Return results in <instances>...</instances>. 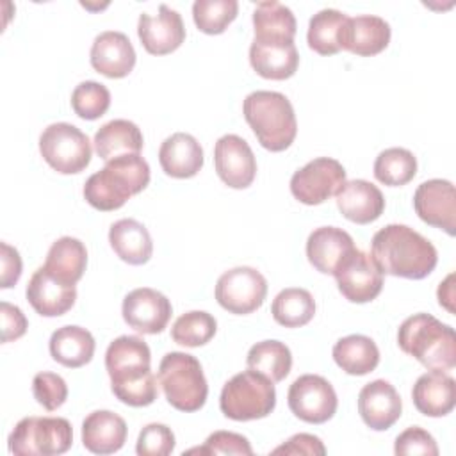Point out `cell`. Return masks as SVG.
Segmentation results:
<instances>
[{
	"label": "cell",
	"mask_w": 456,
	"mask_h": 456,
	"mask_svg": "<svg viewBox=\"0 0 456 456\" xmlns=\"http://www.w3.org/2000/svg\"><path fill=\"white\" fill-rule=\"evenodd\" d=\"M150 363L151 353L141 337L121 335L109 344L105 369L110 378L112 394L121 403L141 408L157 399V376L151 372Z\"/></svg>",
	"instance_id": "obj_1"
},
{
	"label": "cell",
	"mask_w": 456,
	"mask_h": 456,
	"mask_svg": "<svg viewBox=\"0 0 456 456\" xmlns=\"http://www.w3.org/2000/svg\"><path fill=\"white\" fill-rule=\"evenodd\" d=\"M370 256L383 274L422 280L438 264L436 248L406 224H387L370 242Z\"/></svg>",
	"instance_id": "obj_2"
},
{
	"label": "cell",
	"mask_w": 456,
	"mask_h": 456,
	"mask_svg": "<svg viewBox=\"0 0 456 456\" xmlns=\"http://www.w3.org/2000/svg\"><path fill=\"white\" fill-rule=\"evenodd\" d=\"M150 183V166L139 155H121L93 173L84 185L86 201L102 212L121 208L128 198Z\"/></svg>",
	"instance_id": "obj_3"
},
{
	"label": "cell",
	"mask_w": 456,
	"mask_h": 456,
	"mask_svg": "<svg viewBox=\"0 0 456 456\" xmlns=\"http://www.w3.org/2000/svg\"><path fill=\"white\" fill-rule=\"evenodd\" d=\"M397 344L403 353L429 370L447 372L456 367L454 330L431 314H413L404 319L397 331Z\"/></svg>",
	"instance_id": "obj_4"
},
{
	"label": "cell",
	"mask_w": 456,
	"mask_h": 456,
	"mask_svg": "<svg viewBox=\"0 0 456 456\" xmlns=\"http://www.w3.org/2000/svg\"><path fill=\"white\" fill-rule=\"evenodd\" d=\"M242 112L258 142L269 151L287 150L297 134L290 100L278 91H253L242 103Z\"/></svg>",
	"instance_id": "obj_5"
},
{
	"label": "cell",
	"mask_w": 456,
	"mask_h": 456,
	"mask_svg": "<svg viewBox=\"0 0 456 456\" xmlns=\"http://www.w3.org/2000/svg\"><path fill=\"white\" fill-rule=\"evenodd\" d=\"M157 379L173 408L187 413L203 408L208 385L196 356L182 351L166 353L160 360Z\"/></svg>",
	"instance_id": "obj_6"
},
{
	"label": "cell",
	"mask_w": 456,
	"mask_h": 456,
	"mask_svg": "<svg viewBox=\"0 0 456 456\" xmlns=\"http://www.w3.org/2000/svg\"><path fill=\"white\" fill-rule=\"evenodd\" d=\"M276 406L274 383L256 372L242 370L228 379L219 395V408L232 420H255L267 417Z\"/></svg>",
	"instance_id": "obj_7"
},
{
	"label": "cell",
	"mask_w": 456,
	"mask_h": 456,
	"mask_svg": "<svg viewBox=\"0 0 456 456\" xmlns=\"http://www.w3.org/2000/svg\"><path fill=\"white\" fill-rule=\"evenodd\" d=\"M73 444V429L64 417H25L9 435V451L18 456L64 454Z\"/></svg>",
	"instance_id": "obj_8"
},
{
	"label": "cell",
	"mask_w": 456,
	"mask_h": 456,
	"mask_svg": "<svg viewBox=\"0 0 456 456\" xmlns=\"http://www.w3.org/2000/svg\"><path fill=\"white\" fill-rule=\"evenodd\" d=\"M39 151L45 162L61 175L84 171L93 155L89 137L71 123H52L39 135Z\"/></svg>",
	"instance_id": "obj_9"
},
{
	"label": "cell",
	"mask_w": 456,
	"mask_h": 456,
	"mask_svg": "<svg viewBox=\"0 0 456 456\" xmlns=\"http://www.w3.org/2000/svg\"><path fill=\"white\" fill-rule=\"evenodd\" d=\"M267 296V280L253 267L224 271L216 283V299L230 314L246 315L258 310Z\"/></svg>",
	"instance_id": "obj_10"
},
{
	"label": "cell",
	"mask_w": 456,
	"mask_h": 456,
	"mask_svg": "<svg viewBox=\"0 0 456 456\" xmlns=\"http://www.w3.org/2000/svg\"><path fill=\"white\" fill-rule=\"evenodd\" d=\"M287 403L290 411L308 424L328 422L338 406L335 388L319 374H303L296 378L289 388Z\"/></svg>",
	"instance_id": "obj_11"
},
{
	"label": "cell",
	"mask_w": 456,
	"mask_h": 456,
	"mask_svg": "<svg viewBox=\"0 0 456 456\" xmlns=\"http://www.w3.org/2000/svg\"><path fill=\"white\" fill-rule=\"evenodd\" d=\"M346 182L344 166L330 157H317L290 178L292 196L305 205H321Z\"/></svg>",
	"instance_id": "obj_12"
},
{
	"label": "cell",
	"mask_w": 456,
	"mask_h": 456,
	"mask_svg": "<svg viewBox=\"0 0 456 456\" xmlns=\"http://www.w3.org/2000/svg\"><path fill=\"white\" fill-rule=\"evenodd\" d=\"M333 276L340 294L351 303H369L383 289V273L372 256L358 248L346 256Z\"/></svg>",
	"instance_id": "obj_13"
},
{
	"label": "cell",
	"mask_w": 456,
	"mask_h": 456,
	"mask_svg": "<svg viewBox=\"0 0 456 456\" xmlns=\"http://www.w3.org/2000/svg\"><path fill=\"white\" fill-rule=\"evenodd\" d=\"M121 314L125 322L135 331L155 335L167 326L173 306L162 292L150 287H139L125 296Z\"/></svg>",
	"instance_id": "obj_14"
},
{
	"label": "cell",
	"mask_w": 456,
	"mask_h": 456,
	"mask_svg": "<svg viewBox=\"0 0 456 456\" xmlns=\"http://www.w3.org/2000/svg\"><path fill=\"white\" fill-rule=\"evenodd\" d=\"M413 208L426 224L440 228L451 237L456 233V192L449 180L422 182L413 194Z\"/></svg>",
	"instance_id": "obj_15"
},
{
	"label": "cell",
	"mask_w": 456,
	"mask_h": 456,
	"mask_svg": "<svg viewBox=\"0 0 456 456\" xmlns=\"http://www.w3.org/2000/svg\"><path fill=\"white\" fill-rule=\"evenodd\" d=\"M214 164L217 176L232 189H246L256 176L253 150L235 134H226L217 139L214 146Z\"/></svg>",
	"instance_id": "obj_16"
},
{
	"label": "cell",
	"mask_w": 456,
	"mask_h": 456,
	"mask_svg": "<svg viewBox=\"0 0 456 456\" xmlns=\"http://www.w3.org/2000/svg\"><path fill=\"white\" fill-rule=\"evenodd\" d=\"M137 36L148 53L166 55L180 48L185 39V27L178 11L160 4L159 14H139Z\"/></svg>",
	"instance_id": "obj_17"
},
{
	"label": "cell",
	"mask_w": 456,
	"mask_h": 456,
	"mask_svg": "<svg viewBox=\"0 0 456 456\" xmlns=\"http://www.w3.org/2000/svg\"><path fill=\"white\" fill-rule=\"evenodd\" d=\"M251 68L264 78H290L299 66V53L294 39L287 37H256L249 46Z\"/></svg>",
	"instance_id": "obj_18"
},
{
	"label": "cell",
	"mask_w": 456,
	"mask_h": 456,
	"mask_svg": "<svg viewBox=\"0 0 456 456\" xmlns=\"http://www.w3.org/2000/svg\"><path fill=\"white\" fill-rule=\"evenodd\" d=\"M25 296L39 315L59 317L75 305L77 287L55 278L45 265H41L30 276Z\"/></svg>",
	"instance_id": "obj_19"
},
{
	"label": "cell",
	"mask_w": 456,
	"mask_h": 456,
	"mask_svg": "<svg viewBox=\"0 0 456 456\" xmlns=\"http://www.w3.org/2000/svg\"><path fill=\"white\" fill-rule=\"evenodd\" d=\"M401 395L392 383L374 379L358 394V413L362 420L374 431L390 429L401 417Z\"/></svg>",
	"instance_id": "obj_20"
},
{
	"label": "cell",
	"mask_w": 456,
	"mask_h": 456,
	"mask_svg": "<svg viewBox=\"0 0 456 456\" xmlns=\"http://www.w3.org/2000/svg\"><path fill=\"white\" fill-rule=\"evenodd\" d=\"M91 66L109 78L126 77L135 66V50L128 36L118 30L98 34L91 46Z\"/></svg>",
	"instance_id": "obj_21"
},
{
	"label": "cell",
	"mask_w": 456,
	"mask_h": 456,
	"mask_svg": "<svg viewBox=\"0 0 456 456\" xmlns=\"http://www.w3.org/2000/svg\"><path fill=\"white\" fill-rule=\"evenodd\" d=\"M335 200L340 214L356 224H369L385 210L383 192L362 178L346 180L335 192Z\"/></svg>",
	"instance_id": "obj_22"
},
{
	"label": "cell",
	"mask_w": 456,
	"mask_h": 456,
	"mask_svg": "<svg viewBox=\"0 0 456 456\" xmlns=\"http://www.w3.org/2000/svg\"><path fill=\"white\" fill-rule=\"evenodd\" d=\"M390 25L374 14L347 18L340 32V48L354 55L370 57L383 52L390 43Z\"/></svg>",
	"instance_id": "obj_23"
},
{
	"label": "cell",
	"mask_w": 456,
	"mask_h": 456,
	"mask_svg": "<svg viewBox=\"0 0 456 456\" xmlns=\"http://www.w3.org/2000/svg\"><path fill=\"white\" fill-rule=\"evenodd\" d=\"M354 248L353 237L337 226L315 228L306 239L308 262L322 274H335Z\"/></svg>",
	"instance_id": "obj_24"
},
{
	"label": "cell",
	"mask_w": 456,
	"mask_h": 456,
	"mask_svg": "<svg viewBox=\"0 0 456 456\" xmlns=\"http://www.w3.org/2000/svg\"><path fill=\"white\" fill-rule=\"evenodd\" d=\"M411 401L426 417H445L456 404V381L440 370L426 372L415 381Z\"/></svg>",
	"instance_id": "obj_25"
},
{
	"label": "cell",
	"mask_w": 456,
	"mask_h": 456,
	"mask_svg": "<svg viewBox=\"0 0 456 456\" xmlns=\"http://www.w3.org/2000/svg\"><path fill=\"white\" fill-rule=\"evenodd\" d=\"M126 440V422L110 410L91 411L82 422V444L93 454L118 452Z\"/></svg>",
	"instance_id": "obj_26"
},
{
	"label": "cell",
	"mask_w": 456,
	"mask_h": 456,
	"mask_svg": "<svg viewBox=\"0 0 456 456\" xmlns=\"http://www.w3.org/2000/svg\"><path fill=\"white\" fill-rule=\"evenodd\" d=\"M159 162L167 176L191 178L203 167V148L191 134L176 132L160 144Z\"/></svg>",
	"instance_id": "obj_27"
},
{
	"label": "cell",
	"mask_w": 456,
	"mask_h": 456,
	"mask_svg": "<svg viewBox=\"0 0 456 456\" xmlns=\"http://www.w3.org/2000/svg\"><path fill=\"white\" fill-rule=\"evenodd\" d=\"M109 242L114 253L130 265L146 264L153 253V240L148 228L130 217L110 224Z\"/></svg>",
	"instance_id": "obj_28"
},
{
	"label": "cell",
	"mask_w": 456,
	"mask_h": 456,
	"mask_svg": "<svg viewBox=\"0 0 456 456\" xmlns=\"http://www.w3.org/2000/svg\"><path fill=\"white\" fill-rule=\"evenodd\" d=\"M93 142L98 157L105 162L121 155L139 153L144 144L139 126L128 119H112L102 125Z\"/></svg>",
	"instance_id": "obj_29"
},
{
	"label": "cell",
	"mask_w": 456,
	"mask_h": 456,
	"mask_svg": "<svg viewBox=\"0 0 456 456\" xmlns=\"http://www.w3.org/2000/svg\"><path fill=\"white\" fill-rule=\"evenodd\" d=\"M50 354L55 362L64 367L77 369L93 360L94 354V338L91 331L80 326H62L57 328L50 337Z\"/></svg>",
	"instance_id": "obj_30"
},
{
	"label": "cell",
	"mask_w": 456,
	"mask_h": 456,
	"mask_svg": "<svg viewBox=\"0 0 456 456\" xmlns=\"http://www.w3.org/2000/svg\"><path fill=\"white\" fill-rule=\"evenodd\" d=\"M335 363L351 376H365L372 372L379 363V349L370 337L347 335L333 346Z\"/></svg>",
	"instance_id": "obj_31"
},
{
	"label": "cell",
	"mask_w": 456,
	"mask_h": 456,
	"mask_svg": "<svg viewBox=\"0 0 456 456\" xmlns=\"http://www.w3.org/2000/svg\"><path fill=\"white\" fill-rule=\"evenodd\" d=\"M86 265H87V249L84 242L69 235L57 239L50 246L45 260V267L55 278L71 285H75L82 278Z\"/></svg>",
	"instance_id": "obj_32"
},
{
	"label": "cell",
	"mask_w": 456,
	"mask_h": 456,
	"mask_svg": "<svg viewBox=\"0 0 456 456\" xmlns=\"http://www.w3.org/2000/svg\"><path fill=\"white\" fill-rule=\"evenodd\" d=\"M246 365L267 376L273 383L285 379L292 369L290 349L280 340H262L249 347Z\"/></svg>",
	"instance_id": "obj_33"
},
{
	"label": "cell",
	"mask_w": 456,
	"mask_h": 456,
	"mask_svg": "<svg viewBox=\"0 0 456 456\" xmlns=\"http://www.w3.org/2000/svg\"><path fill=\"white\" fill-rule=\"evenodd\" d=\"M273 319L285 328H299L308 324L315 315L314 296L306 289L289 287L278 292L271 305Z\"/></svg>",
	"instance_id": "obj_34"
},
{
	"label": "cell",
	"mask_w": 456,
	"mask_h": 456,
	"mask_svg": "<svg viewBox=\"0 0 456 456\" xmlns=\"http://www.w3.org/2000/svg\"><path fill=\"white\" fill-rule=\"evenodd\" d=\"M347 16L337 9H321L310 18L306 41L308 46L321 55L340 52V32Z\"/></svg>",
	"instance_id": "obj_35"
},
{
	"label": "cell",
	"mask_w": 456,
	"mask_h": 456,
	"mask_svg": "<svg viewBox=\"0 0 456 456\" xmlns=\"http://www.w3.org/2000/svg\"><path fill=\"white\" fill-rule=\"evenodd\" d=\"M417 175V159L406 148H387L374 160V176L378 182L401 187L413 180Z\"/></svg>",
	"instance_id": "obj_36"
},
{
	"label": "cell",
	"mask_w": 456,
	"mask_h": 456,
	"mask_svg": "<svg viewBox=\"0 0 456 456\" xmlns=\"http://www.w3.org/2000/svg\"><path fill=\"white\" fill-rule=\"evenodd\" d=\"M253 27L256 37H287L296 36V18L292 11L280 2H258L253 11Z\"/></svg>",
	"instance_id": "obj_37"
},
{
	"label": "cell",
	"mask_w": 456,
	"mask_h": 456,
	"mask_svg": "<svg viewBox=\"0 0 456 456\" xmlns=\"http://www.w3.org/2000/svg\"><path fill=\"white\" fill-rule=\"evenodd\" d=\"M216 331L217 321L214 315L203 310H191L175 321L171 328V338L185 347H200L210 342Z\"/></svg>",
	"instance_id": "obj_38"
},
{
	"label": "cell",
	"mask_w": 456,
	"mask_h": 456,
	"mask_svg": "<svg viewBox=\"0 0 456 456\" xmlns=\"http://www.w3.org/2000/svg\"><path fill=\"white\" fill-rule=\"evenodd\" d=\"M239 12L237 0H196L192 4V20L205 34H223Z\"/></svg>",
	"instance_id": "obj_39"
},
{
	"label": "cell",
	"mask_w": 456,
	"mask_h": 456,
	"mask_svg": "<svg viewBox=\"0 0 456 456\" xmlns=\"http://www.w3.org/2000/svg\"><path fill=\"white\" fill-rule=\"evenodd\" d=\"M71 107L82 119H98L110 107V93L100 82H80L71 93Z\"/></svg>",
	"instance_id": "obj_40"
},
{
	"label": "cell",
	"mask_w": 456,
	"mask_h": 456,
	"mask_svg": "<svg viewBox=\"0 0 456 456\" xmlns=\"http://www.w3.org/2000/svg\"><path fill=\"white\" fill-rule=\"evenodd\" d=\"M32 394L36 401L48 411L61 408L68 399V385L55 372H37L32 379Z\"/></svg>",
	"instance_id": "obj_41"
},
{
	"label": "cell",
	"mask_w": 456,
	"mask_h": 456,
	"mask_svg": "<svg viewBox=\"0 0 456 456\" xmlns=\"http://www.w3.org/2000/svg\"><path fill=\"white\" fill-rule=\"evenodd\" d=\"M175 449V435L166 424L151 422L139 433L135 452L139 456H167Z\"/></svg>",
	"instance_id": "obj_42"
},
{
	"label": "cell",
	"mask_w": 456,
	"mask_h": 456,
	"mask_svg": "<svg viewBox=\"0 0 456 456\" xmlns=\"http://www.w3.org/2000/svg\"><path fill=\"white\" fill-rule=\"evenodd\" d=\"M210 454V456H217V454H242V456H249L253 454L251 444L248 442L246 436L233 433V431H214L212 435H208V438L205 440V444L201 447H194L189 449L187 454Z\"/></svg>",
	"instance_id": "obj_43"
},
{
	"label": "cell",
	"mask_w": 456,
	"mask_h": 456,
	"mask_svg": "<svg viewBox=\"0 0 456 456\" xmlns=\"http://www.w3.org/2000/svg\"><path fill=\"white\" fill-rule=\"evenodd\" d=\"M394 452L399 456H411V454H422V456H436L438 445L435 438L419 426H410L403 433L397 435Z\"/></svg>",
	"instance_id": "obj_44"
},
{
	"label": "cell",
	"mask_w": 456,
	"mask_h": 456,
	"mask_svg": "<svg viewBox=\"0 0 456 456\" xmlns=\"http://www.w3.org/2000/svg\"><path fill=\"white\" fill-rule=\"evenodd\" d=\"M0 315H2V342H12L25 335L27 331V317L16 305H11L7 301L0 303Z\"/></svg>",
	"instance_id": "obj_45"
},
{
	"label": "cell",
	"mask_w": 456,
	"mask_h": 456,
	"mask_svg": "<svg viewBox=\"0 0 456 456\" xmlns=\"http://www.w3.org/2000/svg\"><path fill=\"white\" fill-rule=\"evenodd\" d=\"M273 454H326V447L319 436L308 433H297L290 436L285 444L273 449Z\"/></svg>",
	"instance_id": "obj_46"
},
{
	"label": "cell",
	"mask_w": 456,
	"mask_h": 456,
	"mask_svg": "<svg viewBox=\"0 0 456 456\" xmlns=\"http://www.w3.org/2000/svg\"><path fill=\"white\" fill-rule=\"evenodd\" d=\"M0 262H2V276H0V287L9 289L18 283L21 276V256L16 248L9 246L7 242H0Z\"/></svg>",
	"instance_id": "obj_47"
},
{
	"label": "cell",
	"mask_w": 456,
	"mask_h": 456,
	"mask_svg": "<svg viewBox=\"0 0 456 456\" xmlns=\"http://www.w3.org/2000/svg\"><path fill=\"white\" fill-rule=\"evenodd\" d=\"M454 274L451 273L440 285H438V290H436V297H438V303L440 306H444L447 312L454 314V306H452V301H454Z\"/></svg>",
	"instance_id": "obj_48"
}]
</instances>
